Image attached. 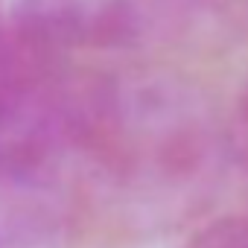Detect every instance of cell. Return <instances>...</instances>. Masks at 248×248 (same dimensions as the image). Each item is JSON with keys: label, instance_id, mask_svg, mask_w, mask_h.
I'll list each match as a JSON object with an SVG mask.
<instances>
[{"label": "cell", "instance_id": "cell-1", "mask_svg": "<svg viewBox=\"0 0 248 248\" xmlns=\"http://www.w3.org/2000/svg\"><path fill=\"white\" fill-rule=\"evenodd\" d=\"M225 140L207 108L167 82H76L62 210L117 236H158L216 196Z\"/></svg>", "mask_w": 248, "mask_h": 248}, {"label": "cell", "instance_id": "cell-2", "mask_svg": "<svg viewBox=\"0 0 248 248\" xmlns=\"http://www.w3.org/2000/svg\"><path fill=\"white\" fill-rule=\"evenodd\" d=\"M140 18V0H12L18 35L50 56L132 44Z\"/></svg>", "mask_w": 248, "mask_h": 248}, {"label": "cell", "instance_id": "cell-3", "mask_svg": "<svg viewBox=\"0 0 248 248\" xmlns=\"http://www.w3.org/2000/svg\"><path fill=\"white\" fill-rule=\"evenodd\" d=\"M184 248H248V216H225L199 228Z\"/></svg>", "mask_w": 248, "mask_h": 248}, {"label": "cell", "instance_id": "cell-4", "mask_svg": "<svg viewBox=\"0 0 248 248\" xmlns=\"http://www.w3.org/2000/svg\"><path fill=\"white\" fill-rule=\"evenodd\" d=\"M38 50L27 44L15 24H12V6H6V0H0V82L12 76L21 64H27Z\"/></svg>", "mask_w": 248, "mask_h": 248}, {"label": "cell", "instance_id": "cell-5", "mask_svg": "<svg viewBox=\"0 0 248 248\" xmlns=\"http://www.w3.org/2000/svg\"><path fill=\"white\" fill-rule=\"evenodd\" d=\"M231 149L248 178V91L242 93L239 105H236V114H233V129H231Z\"/></svg>", "mask_w": 248, "mask_h": 248}]
</instances>
